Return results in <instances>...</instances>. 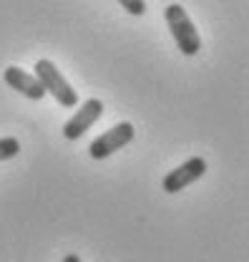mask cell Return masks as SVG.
<instances>
[{"mask_svg":"<svg viewBox=\"0 0 249 262\" xmlns=\"http://www.w3.org/2000/svg\"><path fill=\"white\" fill-rule=\"evenodd\" d=\"M204 174H207V162H204L201 157H191V159H187L182 166H176L174 171H169V174L164 177L161 187H164V192L176 194V192H182L184 187L194 184L196 179H201Z\"/></svg>","mask_w":249,"mask_h":262,"instance_id":"5","label":"cell"},{"mask_svg":"<svg viewBox=\"0 0 249 262\" xmlns=\"http://www.w3.org/2000/svg\"><path fill=\"white\" fill-rule=\"evenodd\" d=\"M3 81H5L10 89L20 91L26 98H31V101H40V98L46 96L40 81H38L33 73L23 71V68H18V66H8V68L3 71Z\"/></svg>","mask_w":249,"mask_h":262,"instance_id":"6","label":"cell"},{"mask_svg":"<svg viewBox=\"0 0 249 262\" xmlns=\"http://www.w3.org/2000/svg\"><path fill=\"white\" fill-rule=\"evenodd\" d=\"M133 134H136V131H133V124H131V121H121V124L111 126L108 131H103L98 139H94L91 146H88V154L94 157L96 162H101V159H106V157L121 151L126 144H131V141H133Z\"/></svg>","mask_w":249,"mask_h":262,"instance_id":"3","label":"cell"},{"mask_svg":"<svg viewBox=\"0 0 249 262\" xmlns=\"http://www.w3.org/2000/svg\"><path fill=\"white\" fill-rule=\"evenodd\" d=\"M121 8L131 15H144L146 13V0H119Z\"/></svg>","mask_w":249,"mask_h":262,"instance_id":"8","label":"cell"},{"mask_svg":"<svg viewBox=\"0 0 249 262\" xmlns=\"http://www.w3.org/2000/svg\"><path fill=\"white\" fill-rule=\"evenodd\" d=\"M101 114H103V103L98 101V98H88V101H83L81 103V108L63 124V136L68 139V141H76V139H81L86 131L94 126L96 121L101 119Z\"/></svg>","mask_w":249,"mask_h":262,"instance_id":"4","label":"cell"},{"mask_svg":"<svg viewBox=\"0 0 249 262\" xmlns=\"http://www.w3.org/2000/svg\"><path fill=\"white\" fill-rule=\"evenodd\" d=\"M63 262H81V257H78V255H73V252H71V255H65V257H63Z\"/></svg>","mask_w":249,"mask_h":262,"instance_id":"9","label":"cell"},{"mask_svg":"<svg viewBox=\"0 0 249 262\" xmlns=\"http://www.w3.org/2000/svg\"><path fill=\"white\" fill-rule=\"evenodd\" d=\"M164 20H166L169 31H171L176 46H179V51H182L184 56H196V53L201 51V35L194 28L189 13L179 3H171V5L164 8Z\"/></svg>","mask_w":249,"mask_h":262,"instance_id":"1","label":"cell"},{"mask_svg":"<svg viewBox=\"0 0 249 262\" xmlns=\"http://www.w3.org/2000/svg\"><path fill=\"white\" fill-rule=\"evenodd\" d=\"M33 71H35L33 76L40 81L43 91H46V94H51V96L61 103L63 108H76V106H78V94H76V91H73V86L63 78V73L58 71V66L53 63V61L40 58V61L35 63Z\"/></svg>","mask_w":249,"mask_h":262,"instance_id":"2","label":"cell"},{"mask_svg":"<svg viewBox=\"0 0 249 262\" xmlns=\"http://www.w3.org/2000/svg\"><path fill=\"white\" fill-rule=\"evenodd\" d=\"M18 154H20V141H18L15 136L0 139V162H8V159H13V157H18Z\"/></svg>","mask_w":249,"mask_h":262,"instance_id":"7","label":"cell"}]
</instances>
